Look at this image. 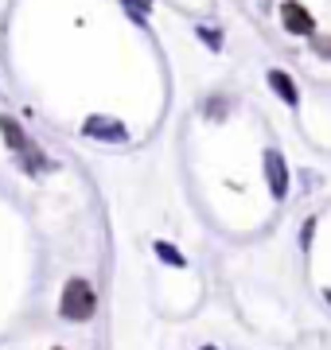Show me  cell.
<instances>
[{
	"label": "cell",
	"mask_w": 331,
	"mask_h": 350,
	"mask_svg": "<svg viewBox=\"0 0 331 350\" xmlns=\"http://www.w3.org/2000/svg\"><path fill=\"white\" fill-rule=\"evenodd\" d=\"M94 308H98L94 288H90L86 280H70L66 292H63V315H66V319H90Z\"/></svg>",
	"instance_id": "1"
},
{
	"label": "cell",
	"mask_w": 331,
	"mask_h": 350,
	"mask_svg": "<svg viewBox=\"0 0 331 350\" xmlns=\"http://www.w3.org/2000/svg\"><path fill=\"white\" fill-rule=\"evenodd\" d=\"M280 16H284V27H289L293 36H312V31H316V24H312L308 8H300L296 0H289V4L280 8Z\"/></svg>",
	"instance_id": "2"
},
{
	"label": "cell",
	"mask_w": 331,
	"mask_h": 350,
	"mask_svg": "<svg viewBox=\"0 0 331 350\" xmlns=\"http://www.w3.org/2000/svg\"><path fill=\"white\" fill-rule=\"evenodd\" d=\"M269 86L280 94V101H289V105H296L300 101V94H296V86H293V78L284 75V70H269Z\"/></svg>",
	"instance_id": "3"
},
{
	"label": "cell",
	"mask_w": 331,
	"mask_h": 350,
	"mask_svg": "<svg viewBox=\"0 0 331 350\" xmlns=\"http://www.w3.org/2000/svg\"><path fill=\"white\" fill-rule=\"evenodd\" d=\"M269 175H273V191H277V195H284V167H280L277 156H269Z\"/></svg>",
	"instance_id": "4"
}]
</instances>
